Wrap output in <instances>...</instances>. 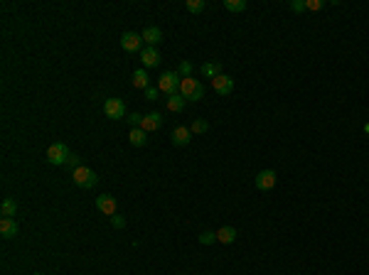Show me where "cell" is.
I'll use <instances>...</instances> for the list:
<instances>
[{"label": "cell", "instance_id": "6da1fadb", "mask_svg": "<svg viewBox=\"0 0 369 275\" xmlns=\"http://www.w3.org/2000/svg\"><path fill=\"white\" fill-rule=\"evenodd\" d=\"M180 94H182L187 101H199V98L204 96V86L197 81V79H192V76H187V79H182L180 81Z\"/></svg>", "mask_w": 369, "mask_h": 275}, {"label": "cell", "instance_id": "7a4b0ae2", "mask_svg": "<svg viewBox=\"0 0 369 275\" xmlns=\"http://www.w3.org/2000/svg\"><path fill=\"white\" fill-rule=\"evenodd\" d=\"M180 74L177 71H165L160 79H157V89L163 91V94H168V96H172V94H180Z\"/></svg>", "mask_w": 369, "mask_h": 275}, {"label": "cell", "instance_id": "3957f363", "mask_svg": "<svg viewBox=\"0 0 369 275\" xmlns=\"http://www.w3.org/2000/svg\"><path fill=\"white\" fill-rule=\"evenodd\" d=\"M71 179H74V184H76V187H82V189H91V187L99 182L96 172H94V170H89V167H84V165L71 172Z\"/></svg>", "mask_w": 369, "mask_h": 275}, {"label": "cell", "instance_id": "277c9868", "mask_svg": "<svg viewBox=\"0 0 369 275\" xmlns=\"http://www.w3.org/2000/svg\"><path fill=\"white\" fill-rule=\"evenodd\" d=\"M71 157V150L64 143H55L47 148V162L49 165H67V160Z\"/></svg>", "mask_w": 369, "mask_h": 275}, {"label": "cell", "instance_id": "5b68a950", "mask_svg": "<svg viewBox=\"0 0 369 275\" xmlns=\"http://www.w3.org/2000/svg\"><path fill=\"white\" fill-rule=\"evenodd\" d=\"M103 113H106V118L121 121V118H126V103H123L121 98H106V103H103Z\"/></svg>", "mask_w": 369, "mask_h": 275}, {"label": "cell", "instance_id": "8992f818", "mask_svg": "<svg viewBox=\"0 0 369 275\" xmlns=\"http://www.w3.org/2000/svg\"><path fill=\"white\" fill-rule=\"evenodd\" d=\"M273 187H276V172H273V170H261V172L256 175V189L269 192Z\"/></svg>", "mask_w": 369, "mask_h": 275}, {"label": "cell", "instance_id": "52a82bcc", "mask_svg": "<svg viewBox=\"0 0 369 275\" xmlns=\"http://www.w3.org/2000/svg\"><path fill=\"white\" fill-rule=\"evenodd\" d=\"M121 47H123L126 52H141L143 37L138 35V32H123V37H121Z\"/></svg>", "mask_w": 369, "mask_h": 275}, {"label": "cell", "instance_id": "ba28073f", "mask_svg": "<svg viewBox=\"0 0 369 275\" xmlns=\"http://www.w3.org/2000/svg\"><path fill=\"white\" fill-rule=\"evenodd\" d=\"M212 89L219 94V96H229V94L234 91V79L227 76V74H222V76H217L212 81Z\"/></svg>", "mask_w": 369, "mask_h": 275}, {"label": "cell", "instance_id": "9c48e42d", "mask_svg": "<svg viewBox=\"0 0 369 275\" xmlns=\"http://www.w3.org/2000/svg\"><path fill=\"white\" fill-rule=\"evenodd\" d=\"M190 140H192V130H190L187 125H177V128L172 130V145L184 148V145H190Z\"/></svg>", "mask_w": 369, "mask_h": 275}, {"label": "cell", "instance_id": "30bf717a", "mask_svg": "<svg viewBox=\"0 0 369 275\" xmlns=\"http://www.w3.org/2000/svg\"><path fill=\"white\" fill-rule=\"evenodd\" d=\"M96 209H99L101 214H106V216H114L116 214V199L111 194H101V197H96Z\"/></svg>", "mask_w": 369, "mask_h": 275}, {"label": "cell", "instance_id": "8fae6325", "mask_svg": "<svg viewBox=\"0 0 369 275\" xmlns=\"http://www.w3.org/2000/svg\"><path fill=\"white\" fill-rule=\"evenodd\" d=\"M141 62L143 67H157L163 59H160V52L155 47H145V49H141Z\"/></svg>", "mask_w": 369, "mask_h": 275}, {"label": "cell", "instance_id": "7c38bea8", "mask_svg": "<svg viewBox=\"0 0 369 275\" xmlns=\"http://www.w3.org/2000/svg\"><path fill=\"white\" fill-rule=\"evenodd\" d=\"M160 125H163V116H160V113H148V116H143L141 128L145 133H153V130H157Z\"/></svg>", "mask_w": 369, "mask_h": 275}, {"label": "cell", "instance_id": "4fadbf2b", "mask_svg": "<svg viewBox=\"0 0 369 275\" xmlns=\"http://www.w3.org/2000/svg\"><path fill=\"white\" fill-rule=\"evenodd\" d=\"M141 37H143V42H145L148 47H155V44L163 42V32H160L157 28H145L141 32Z\"/></svg>", "mask_w": 369, "mask_h": 275}, {"label": "cell", "instance_id": "5bb4252c", "mask_svg": "<svg viewBox=\"0 0 369 275\" xmlns=\"http://www.w3.org/2000/svg\"><path fill=\"white\" fill-rule=\"evenodd\" d=\"M0 234H3V238H15L17 236V221L3 216L0 219Z\"/></svg>", "mask_w": 369, "mask_h": 275}, {"label": "cell", "instance_id": "9a60e30c", "mask_svg": "<svg viewBox=\"0 0 369 275\" xmlns=\"http://www.w3.org/2000/svg\"><path fill=\"white\" fill-rule=\"evenodd\" d=\"M217 241H219V243H234V241H236V229H234V226H222V229L217 231Z\"/></svg>", "mask_w": 369, "mask_h": 275}, {"label": "cell", "instance_id": "2e32d148", "mask_svg": "<svg viewBox=\"0 0 369 275\" xmlns=\"http://www.w3.org/2000/svg\"><path fill=\"white\" fill-rule=\"evenodd\" d=\"M184 106H187V98H184L182 94H172V96H168V111L180 113V111H184Z\"/></svg>", "mask_w": 369, "mask_h": 275}, {"label": "cell", "instance_id": "e0dca14e", "mask_svg": "<svg viewBox=\"0 0 369 275\" xmlns=\"http://www.w3.org/2000/svg\"><path fill=\"white\" fill-rule=\"evenodd\" d=\"M202 74L214 81L217 76H222V64H219V62H204V64H202Z\"/></svg>", "mask_w": 369, "mask_h": 275}, {"label": "cell", "instance_id": "ac0fdd59", "mask_svg": "<svg viewBox=\"0 0 369 275\" xmlns=\"http://www.w3.org/2000/svg\"><path fill=\"white\" fill-rule=\"evenodd\" d=\"M133 86H136V89H143V91L150 86V79H148V71H145V69H136V71H133Z\"/></svg>", "mask_w": 369, "mask_h": 275}, {"label": "cell", "instance_id": "d6986e66", "mask_svg": "<svg viewBox=\"0 0 369 275\" xmlns=\"http://www.w3.org/2000/svg\"><path fill=\"white\" fill-rule=\"evenodd\" d=\"M130 145H136V148H143L145 143H148V133L143 130V128H130Z\"/></svg>", "mask_w": 369, "mask_h": 275}, {"label": "cell", "instance_id": "ffe728a7", "mask_svg": "<svg viewBox=\"0 0 369 275\" xmlns=\"http://www.w3.org/2000/svg\"><path fill=\"white\" fill-rule=\"evenodd\" d=\"M0 211H3V216L13 219L15 214H17V204H15V199H3V204H0Z\"/></svg>", "mask_w": 369, "mask_h": 275}, {"label": "cell", "instance_id": "44dd1931", "mask_svg": "<svg viewBox=\"0 0 369 275\" xmlns=\"http://www.w3.org/2000/svg\"><path fill=\"white\" fill-rule=\"evenodd\" d=\"M249 5H246V0H224V10L229 13H244Z\"/></svg>", "mask_w": 369, "mask_h": 275}, {"label": "cell", "instance_id": "7402d4cb", "mask_svg": "<svg viewBox=\"0 0 369 275\" xmlns=\"http://www.w3.org/2000/svg\"><path fill=\"white\" fill-rule=\"evenodd\" d=\"M190 130H192V135H202V133H207V130H209V123H207L204 118H197V121H192Z\"/></svg>", "mask_w": 369, "mask_h": 275}, {"label": "cell", "instance_id": "603a6c76", "mask_svg": "<svg viewBox=\"0 0 369 275\" xmlns=\"http://www.w3.org/2000/svg\"><path fill=\"white\" fill-rule=\"evenodd\" d=\"M184 8H187V13L197 15V13H202V10L207 8V3H204V0H187V3H184Z\"/></svg>", "mask_w": 369, "mask_h": 275}, {"label": "cell", "instance_id": "cb8c5ba5", "mask_svg": "<svg viewBox=\"0 0 369 275\" xmlns=\"http://www.w3.org/2000/svg\"><path fill=\"white\" fill-rule=\"evenodd\" d=\"M177 74H180V79H187V76H192V64H190L187 59H182V62H180V67H177Z\"/></svg>", "mask_w": 369, "mask_h": 275}, {"label": "cell", "instance_id": "d4e9b609", "mask_svg": "<svg viewBox=\"0 0 369 275\" xmlns=\"http://www.w3.org/2000/svg\"><path fill=\"white\" fill-rule=\"evenodd\" d=\"M126 123L130 125V128H141L143 116H141V113H128V116H126Z\"/></svg>", "mask_w": 369, "mask_h": 275}, {"label": "cell", "instance_id": "484cf974", "mask_svg": "<svg viewBox=\"0 0 369 275\" xmlns=\"http://www.w3.org/2000/svg\"><path fill=\"white\" fill-rule=\"evenodd\" d=\"M157 96H160V89H157V86H148V89H145V101L155 103Z\"/></svg>", "mask_w": 369, "mask_h": 275}, {"label": "cell", "instance_id": "4316f807", "mask_svg": "<svg viewBox=\"0 0 369 275\" xmlns=\"http://www.w3.org/2000/svg\"><path fill=\"white\" fill-rule=\"evenodd\" d=\"M214 241H217V231H202V234H199V243H204V246H207V243H214Z\"/></svg>", "mask_w": 369, "mask_h": 275}, {"label": "cell", "instance_id": "83f0119b", "mask_svg": "<svg viewBox=\"0 0 369 275\" xmlns=\"http://www.w3.org/2000/svg\"><path fill=\"white\" fill-rule=\"evenodd\" d=\"M64 167H69L71 172H74V170H79V167H82V157L71 152V157H69V160H67V165H64Z\"/></svg>", "mask_w": 369, "mask_h": 275}, {"label": "cell", "instance_id": "f1b7e54d", "mask_svg": "<svg viewBox=\"0 0 369 275\" xmlns=\"http://www.w3.org/2000/svg\"><path fill=\"white\" fill-rule=\"evenodd\" d=\"M291 10H293V13H303V10H308V5H305V0H293V3H291Z\"/></svg>", "mask_w": 369, "mask_h": 275}, {"label": "cell", "instance_id": "f546056e", "mask_svg": "<svg viewBox=\"0 0 369 275\" xmlns=\"http://www.w3.org/2000/svg\"><path fill=\"white\" fill-rule=\"evenodd\" d=\"M305 5H308V10H312V13H315V10H323V5H325V3H323V0H305Z\"/></svg>", "mask_w": 369, "mask_h": 275}, {"label": "cell", "instance_id": "4dcf8cb0", "mask_svg": "<svg viewBox=\"0 0 369 275\" xmlns=\"http://www.w3.org/2000/svg\"><path fill=\"white\" fill-rule=\"evenodd\" d=\"M111 224H114L116 229H123V226H126V219L118 216V214H114V216H111Z\"/></svg>", "mask_w": 369, "mask_h": 275}, {"label": "cell", "instance_id": "1f68e13d", "mask_svg": "<svg viewBox=\"0 0 369 275\" xmlns=\"http://www.w3.org/2000/svg\"><path fill=\"white\" fill-rule=\"evenodd\" d=\"M364 133H367V135H369V123H367V125H364Z\"/></svg>", "mask_w": 369, "mask_h": 275}, {"label": "cell", "instance_id": "d6a6232c", "mask_svg": "<svg viewBox=\"0 0 369 275\" xmlns=\"http://www.w3.org/2000/svg\"><path fill=\"white\" fill-rule=\"evenodd\" d=\"M35 275H42V273H35Z\"/></svg>", "mask_w": 369, "mask_h": 275}]
</instances>
